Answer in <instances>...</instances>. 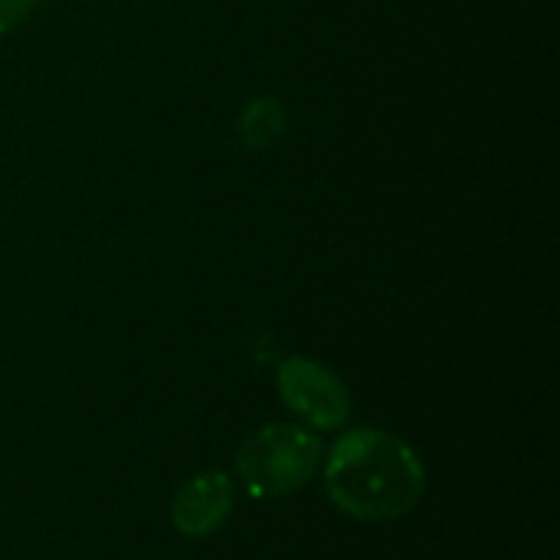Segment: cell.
Masks as SVG:
<instances>
[{"label":"cell","mask_w":560,"mask_h":560,"mask_svg":"<svg viewBox=\"0 0 560 560\" xmlns=\"http://www.w3.org/2000/svg\"><path fill=\"white\" fill-rule=\"evenodd\" d=\"M325 486L341 512L387 522L407 515L423 499L427 476L404 440L384 430H351L328 453Z\"/></svg>","instance_id":"obj_1"},{"label":"cell","mask_w":560,"mask_h":560,"mask_svg":"<svg viewBox=\"0 0 560 560\" xmlns=\"http://www.w3.org/2000/svg\"><path fill=\"white\" fill-rule=\"evenodd\" d=\"M322 466V440L292 423L253 433L236 453V472L256 499H279L302 489Z\"/></svg>","instance_id":"obj_2"},{"label":"cell","mask_w":560,"mask_h":560,"mask_svg":"<svg viewBox=\"0 0 560 560\" xmlns=\"http://www.w3.org/2000/svg\"><path fill=\"white\" fill-rule=\"evenodd\" d=\"M279 394L285 407L315 430L345 427V420L351 417L348 387L312 358H289L279 368Z\"/></svg>","instance_id":"obj_3"},{"label":"cell","mask_w":560,"mask_h":560,"mask_svg":"<svg viewBox=\"0 0 560 560\" xmlns=\"http://www.w3.org/2000/svg\"><path fill=\"white\" fill-rule=\"evenodd\" d=\"M233 512V482L226 472H200L180 486L171 505L174 528L187 538L213 535Z\"/></svg>","instance_id":"obj_4"},{"label":"cell","mask_w":560,"mask_h":560,"mask_svg":"<svg viewBox=\"0 0 560 560\" xmlns=\"http://www.w3.org/2000/svg\"><path fill=\"white\" fill-rule=\"evenodd\" d=\"M285 125H289L285 105L272 95H262L243 108V115L236 121V141L246 151H259V148H269L272 141H279L285 135Z\"/></svg>","instance_id":"obj_5"},{"label":"cell","mask_w":560,"mask_h":560,"mask_svg":"<svg viewBox=\"0 0 560 560\" xmlns=\"http://www.w3.org/2000/svg\"><path fill=\"white\" fill-rule=\"evenodd\" d=\"M33 7L36 0H0V33H10L13 26H20Z\"/></svg>","instance_id":"obj_6"}]
</instances>
